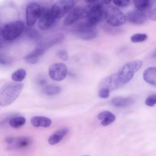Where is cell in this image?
I'll use <instances>...</instances> for the list:
<instances>
[{"label":"cell","mask_w":156,"mask_h":156,"mask_svg":"<svg viewBox=\"0 0 156 156\" xmlns=\"http://www.w3.org/2000/svg\"><path fill=\"white\" fill-rule=\"evenodd\" d=\"M23 88L21 83L10 82L4 85L0 90V105L7 106L13 103L20 96Z\"/></svg>","instance_id":"cell-1"},{"label":"cell","mask_w":156,"mask_h":156,"mask_svg":"<svg viewBox=\"0 0 156 156\" xmlns=\"http://www.w3.org/2000/svg\"><path fill=\"white\" fill-rule=\"evenodd\" d=\"M143 62L139 60L131 61L124 65L116 73L117 79L121 85L122 86L129 82L133 78L135 73L141 68Z\"/></svg>","instance_id":"cell-2"},{"label":"cell","mask_w":156,"mask_h":156,"mask_svg":"<svg viewBox=\"0 0 156 156\" xmlns=\"http://www.w3.org/2000/svg\"><path fill=\"white\" fill-rule=\"evenodd\" d=\"M24 24L23 21L16 20L5 24L1 29V35L6 41H12L19 37L23 32Z\"/></svg>","instance_id":"cell-3"},{"label":"cell","mask_w":156,"mask_h":156,"mask_svg":"<svg viewBox=\"0 0 156 156\" xmlns=\"http://www.w3.org/2000/svg\"><path fill=\"white\" fill-rule=\"evenodd\" d=\"M104 18L107 23L113 27L123 25L127 21L126 16L118 7L110 6L104 12Z\"/></svg>","instance_id":"cell-4"},{"label":"cell","mask_w":156,"mask_h":156,"mask_svg":"<svg viewBox=\"0 0 156 156\" xmlns=\"http://www.w3.org/2000/svg\"><path fill=\"white\" fill-rule=\"evenodd\" d=\"M73 32L78 38L85 40H93L98 36V31L95 26H90L85 22L78 24Z\"/></svg>","instance_id":"cell-5"},{"label":"cell","mask_w":156,"mask_h":156,"mask_svg":"<svg viewBox=\"0 0 156 156\" xmlns=\"http://www.w3.org/2000/svg\"><path fill=\"white\" fill-rule=\"evenodd\" d=\"M74 5V0H57L51 9L55 18L60 19L69 12Z\"/></svg>","instance_id":"cell-6"},{"label":"cell","mask_w":156,"mask_h":156,"mask_svg":"<svg viewBox=\"0 0 156 156\" xmlns=\"http://www.w3.org/2000/svg\"><path fill=\"white\" fill-rule=\"evenodd\" d=\"M43 9L36 2L29 4L26 9V24L31 27L40 19L42 15Z\"/></svg>","instance_id":"cell-7"},{"label":"cell","mask_w":156,"mask_h":156,"mask_svg":"<svg viewBox=\"0 0 156 156\" xmlns=\"http://www.w3.org/2000/svg\"><path fill=\"white\" fill-rule=\"evenodd\" d=\"M104 12L103 5L101 4H95L88 10L85 22L90 26H95L102 20Z\"/></svg>","instance_id":"cell-8"},{"label":"cell","mask_w":156,"mask_h":156,"mask_svg":"<svg viewBox=\"0 0 156 156\" xmlns=\"http://www.w3.org/2000/svg\"><path fill=\"white\" fill-rule=\"evenodd\" d=\"M67 71V67L64 63H55L49 66L48 74L52 80L61 81L66 77Z\"/></svg>","instance_id":"cell-9"},{"label":"cell","mask_w":156,"mask_h":156,"mask_svg":"<svg viewBox=\"0 0 156 156\" xmlns=\"http://www.w3.org/2000/svg\"><path fill=\"white\" fill-rule=\"evenodd\" d=\"M65 38V35L62 33L53 34L46 37L41 40L37 44V47L39 48L44 51L53 46L61 43Z\"/></svg>","instance_id":"cell-10"},{"label":"cell","mask_w":156,"mask_h":156,"mask_svg":"<svg viewBox=\"0 0 156 156\" xmlns=\"http://www.w3.org/2000/svg\"><path fill=\"white\" fill-rule=\"evenodd\" d=\"M87 10L81 7H76L72 9L67 15L63 21L65 26L72 25L80 19L85 18L87 15Z\"/></svg>","instance_id":"cell-11"},{"label":"cell","mask_w":156,"mask_h":156,"mask_svg":"<svg viewBox=\"0 0 156 156\" xmlns=\"http://www.w3.org/2000/svg\"><path fill=\"white\" fill-rule=\"evenodd\" d=\"M57 19L52 13L51 9H43L42 15L38 21V27L41 30H46L50 28Z\"/></svg>","instance_id":"cell-12"},{"label":"cell","mask_w":156,"mask_h":156,"mask_svg":"<svg viewBox=\"0 0 156 156\" xmlns=\"http://www.w3.org/2000/svg\"><path fill=\"white\" fill-rule=\"evenodd\" d=\"M127 20L134 24H143L147 21V15L143 10L138 9L133 10L127 14Z\"/></svg>","instance_id":"cell-13"},{"label":"cell","mask_w":156,"mask_h":156,"mask_svg":"<svg viewBox=\"0 0 156 156\" xmlns=\"http://www.w3.org/2000/svg\"><path fill=\"white\" fill-rule=\"evenodd\" d=\"M121 86V85L117 79L116 73H115L103 79L100 84L99 88H107L111 91L118 88Z\"/></svg>","instance_id":"cell-14"},{"label":"cell","mask_w":156,"mask_h":156,"mask_svg":"<svg viewBox=\"0 0 156 156\" xmlns=\"http://www.w3.org/2000/svg\"><path fill=\"white\" fill-rule=\"evenodd\" d=\"M68 132L69 129L67 128H62L57 130L49 137L48 140L49 144L51 145H54L60 143Z\"/></svg>","instance_id":"cell-15"},{"label":"cell","mask_w":156,"mask_h":156,"mask_svg":"<svg viewBox=\"0 0 156 156\" xmlns=\"http://www.w3.org/2000/svg\"><path fill=\"white\" fill-rule=\"evenodd\" d=\"M98 119L103 126H107L113 122L116 119L115 116L109 111H103L98 115Z\"/></svg>","instance_id":"cell-16"},{"label":"cell","mask_w":156,"mask_h":156,"mask_svg":"<svg viewBox=\"0 0 156 156\" xmlns=\"http://www.w3.org/2000/svg\"><path fill=\"white\" fill-rule=\"evenodd\" d=\"M30 122L32 126L35 127H48L51 126L52 121L50 118L45 116H36L31 118Z\"/></svg>","instance_id":"cell-17"},{"label":"cell","mask_w":156,"mask_h":156,"mask_svg":"<svg viewBox=\"0 0 156 156\" xmlns=\"http://www.w3.org/2000/svg\"><path fill=\"white\" fill-rule=\"evenodd\" d=\"M143 77L147 83L156 86V67L151 66L146 69Z\"/></svg>","instance_id":"cell-18"},{"label":"cell","mask_w":156,"mask_h":156,"mask_svg":"<svg viewBox=\"0 0 156 156\" xmlns=\"http://www.w3.org/2000/svg\"><path fill=\"white\" fill-rule=\"evenodd\" d=\"M134 100L131 98H124L118 96L113 98L111 100L112 104L118 108H124L132 105Z\"/></svg>","instance_id":"cell-19"},{"label":"cell","mask_w":156,"mask_h":156,"mask_svg":"<svg viewBox=\"0 0 156 156\" xmlns=\"http://www.w3.org/2000/svg\"><path fill=\"white\" fill-rule=\"evenodd\" d=\"M44 51L36 47L35 49H34L31 52L28 54L27 55L24 57V60L30 64H35L38 61V58L41 56L44 53Z\"/></svg>","instance_id":"cell-20"},{"label":"cell","mask_w":156,"mask_h":156,"mask_svg":"<svg viewBox=\"0 0 156 156\" xmlns=\"http://www.w3.org/2000/svg\"><path fill=\"white\" fill-rule=\"evenodd\" d=\"M32 143V140L27 136H21L15 138L13 142L11 144L13 147L18 149H23L29 146Z\"/></svg>","instance_id":"cell-21"},{"label":"cell","mask_w":156,"mask_h":156,"mask_svg":"<svg viewBox=\"0 0 156 156\" xmlns=\"http://www.w3.org/2000/svg\"><path fill=\"white\" fill-rule=\"evenodd\" d=\"M26 118L23 116H13L9 120V124L10 126L15 129L21 127L26 123Z\"/></svg>","instance_id":"cell-22"},{"label":"cell","mask_w":156,"mask_h":156,"mask_svg":"<svg viewBox=\"0 0 156 156\" xmlns=\"http://www.w3.org/2000/svg\"><path fill=\"white\" fill-rule=\"evenodd\" d=\"M43 91L44 94L48 96H54L58 94L61 91V88L55 85H48L44 87Z\"/></svg>","instance_id":"cell-23"},{"label":"cell","mask_w":156,"mask_h":156,"mask_svg":"<svg viewBox=\"0 0 156 156\" xmlns=\"http://www.w3.org/2000/svg\"><path fill=\"white\" fill-rule=\"evenodd\" d=\"M26 76V71L24 69H18L13 72L11 76L12 79L16 82H20L23 81Z\"/></svg>","instance_id":"cell-24"},{"label":"cell","mask_w":156,"mask_h":156,"mask_svg":"<svg viewBox=\"0 0 156 156\" xmlns=\"http://www.w3.org/2000/svg\"><path fill=\"white\" fill-rule=\"evenodd\" d=\"M133 2L136 9L144 10L151 4V0H133Z\"/></svg>","instance_id":"cell-25"},{"label":"cell","mask_w":156,"mask_h":156,"mask_svg":"<svg viewBox=\"0 0 156 156\" xmlns=\"http://www.w3.org/2000/svg\"><path fill=\"white\" fill-rule=\"evenodd\" d=\"M147 38V35L144 33H136L130 37V41L133 43H141Z\"/></svg>","instance_id":"cell-26"},{"label":"cell","mask_w":156,"mask_h":156,"mask_svg":"<svg viewBox=\"0 0 156 156\" xmlns=\"http://www.w3.org/2000/svg\"><path fill=\"white\" fill-rule=\"evenodd\" d=\"M145 104L149 107H153L156 104V94L149 95L145 100Z\"/></svg>","instance_id":"cell-27"},{"label":"cell","mask_w":156,"mask_h":156,"mask_svg":"<svg viewBox=\"0 0 156 156\" xmlns=\"http://www.w3.org/2000/svg\"><path fill=\"white\" fill-rule=\"evenodd\" d=\"M110 91L107 88H99L98 96L100 98L102 99H106L109 97Z\"/></svg>","instance_id":"cell-28"},{"label":"cell","mask_w":156,"mask_h":156,"mask_svg":"<svg viewBox=\"0 0 156 156\" xmlns=\"http://www.w3.org/2000/svg\"><path fill=\"white\" fill-rule=\"evenodd\" d=\"M113 3L119 7H125L129 5L130 0H113Z\"/></svg>","instance_id":"cell-29"},{"label":"cell","mask_w":156,"mask_h":156,"mask_svg":"<svg viewBox=\"0 0 156 156\" xmlns=\"http://www.w3.org/2000/svg\"><path fill=\"white\" fill-rule=\"evenodd\" d=\"M57 55L60 59L64 61H67L69 60V55L68 54V52L65 50H63V49L59 50L57 52Z\"/></svg>","instance_id":"cell-30"},{"label":"cell","mask_w":156,"mask_h":156,"mask_svg":"<svg viewBox=\"0 0 156 156\" xmlns=\"http://www.w3.org/2000/svg\"><path fill=\"white\" fill-rule=\"evenodd\" d=\"M27 34L29 35V37L35 39L38 37V34L37 33V32L35 30H32V29H30L29 30H27Z\"/></svg>","instance_id":"cell-31"},{"label":"cell","mask_w":156,"mask_h":156,"mask_svg":"<svg viewBox=\"0 0 156 156\" xmlns=\"http://www.w3.org/2000/svg\"><path fill=\"white\" fill-rule=\"evenodd\" d=\"M0 62H1V65H8L10 64L12 62L11 58H10L9 57H2V55L1 56V58H0Z\"/></svg>","instance_id":"cell-32"},{"label":"cell","mask_w":156,"mask_h":156,"mask_svg":"<svg viewBox=\"0 0 156 156\" xmlns=\"http://www.w3.org/2000/svg\"><path fill=\"white\" fill-rule=\"evenodd\" d=\"M149 18L151 20L156 21V7L151 11L149 14Z\"/></svg>","instance_id":"cell-33"},{"label":"cell","mask_w":156,"mask_h":156,"mask_svg":"<svg viewBox=\"0 0 156 156\" xmlns=\"http://www.w3.org/2000/svg\"><path fill=\"white\" fill-rule=\"evenodd\" d=\"M113 0H103V2L105 4H110Z\"/></svg>","instance_id":"cell-34"},{"label":"cell","mask_w":156,"mask_h":156,"mask_svg":"<svg viewBox=\"0 0 156 156\" xmlns=\"http://www.w3.org/2000/svg\"><path fill=\"white\" fill-rule=\"evenodd\" d=\"M151 57H156V50L151 54Z\"/></svg>","instance_id":"cell-35"},{"label":"cell","mask_w":156,"mask_h":156,"mask_svg":"<svg viewBox=\"0 0 156 156\" xmlns=\"http://www.w3.org/2000/svg\"><path fill=\"white\" fill-rule=\"evenodd\" d=\"M87 2H89V3H91V2H93L97 0H85Z\"/></svg>","instance_id":"cell-36"},{"label":"cell","mask_w":156,"mask_h":156,"mask_svg":"<svg viewBox=\"0 0 156 156\" xmlns=\"http://www.w3.org/2000/svg\"><path fill=\"white\" fill-rule=\"evenodd\" d=\"M151 4L152 3H155L156 2V0H151Z\"/></svg>","instance_id":"cell-37"},{"label":"cell","mask_w":156,"mask_h":156,"mask_svg":"<svg viewBox=\"0 0 156 156\" xmlns=\"http://www.w3.org/2000/svg\"><path fill=\"white\" fill-rule=\"evenodd\" d=\"M85 156H87V155H85Z\"/></svg>","instance_id":"cell-38"}]
</instances>
